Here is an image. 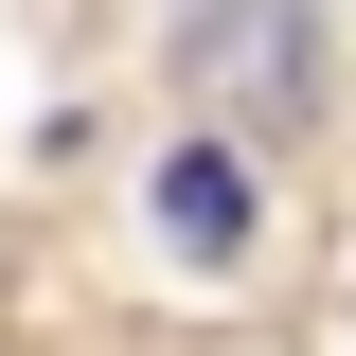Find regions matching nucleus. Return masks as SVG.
Listing matches in <instances>:
<instances>
[{
	"instance_id": "obj_1",
	"label": "nucleus",
	"mask_w": 356,
	"mask_h": 356,
	"mask_svg": "<svg viewBox=\"0 0 356 356\" xmlns=\"http://www.w3.org/2000/svg\"><path fill=\"white\" fill-rule=\"evenodd\" d=\"M161 250L178 267H250V161L232 143H178L161 161Z\"/></svg>"
}]
</instances>
